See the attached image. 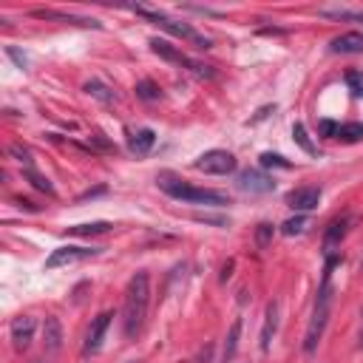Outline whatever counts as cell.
<instances>
[{"label": "cell", "mask_w": 363, "mask_h": 363, "mask_svg": "<svg viewBox=\"0 0 363 363\" xmlns=\"http://www.w3.org/2000/svg\"><path fill=\"white\" fill-rule=\"evenodd\" d=\"M147 303H150V278L145 269H139L125 289V306H122V326L128 337H136L142 332L145 315H147Z\"/></svg>", "instance_id": "cell-1"}, {"label": "cell", "mask_w": 363, "mask_h": 363, "mask_svg": "<svg viewBox=\"0 0 363 363\" xmlns=\"http://www.w3.org/2000/svg\"><path fill=\"white\" fill-rule=\"evenodd\" d=\"M156 184H159L170 199L184 201V204H207V207H224V204H230V199H227L224 193L207 190V187H196V184L179 179V176L170 173V170H162V173L156 176Z\"/></svg>", "instance_id": "cell-2"}, {"label": "cell", "mask_w": 363, "mask_h": 363, "mask_svg": "<svg viewBox=\"0 0 363 363\" xmlns=\"http://www.w3.org/2000/svg\"><path fill=\"white\" fill-rule=\"evenodd\" d=\"M337 261H340L337 255H329V261H326L323 284H320L318 298H315V312H312V320H309L306 335H303V352H306V354H312V352L318 349L320 337H323V329H326V320H329V303H332V284H329V278H332V267H335Z\"/></svg>", "instance_id": "cell-3"}, {"label": "cell", "mask_w": 363, "mask_h": 363, "mask_svg": "<svg viewBox=\"0 0 363 363\" xmlns=\"http://www.w3.org/2000/svg\"><path fill=\"white\" fill-rule=\"evenodd\" d=\"M133 11L139 14V17H145L147 23H153V26H159V28H164L167 34H173V37H179V40H184V43H193L196 48H210L213 43H210V37H204V34H199L196 28H190L187 23H179V20H173V17H167L164 11H156V9H145V6H133Z\"/></svg>", "instance_id": "cell-4"}, {"label": "cell", "mask_w": 363, "mask_h": 363, "mask_svg": "<svg viewBox=\"0 0 363 363\" xmlns=\"http://www.w3.org/2000/svg\"><path fill=\"white\" fill-rule=\"evenodd\" d=\"M150 51L153 54H159L162 60H167V62H176V65H182V68H187L190 74H196L199 79H213L216 77V71H213V65H204V62H196V60H190L187 54H182L176 45H170L167 40H162V37H153L150 40Z\"/></svg>", "instance_id": "cell-5"}, {"label": "cell", "mask_w": 363, "mask_h": 363, "mask_svg": "<svg viewBox=\"0 0 363 363\" xmlns=\"http://www.w3.org/2000/svg\"><path fill=\"white\" fill-rule=\"evenodd\" d=\"M102 250L99 247H82V244H62L57 250H51V255L45 258V269H60V267H71V264H82L88 258H96Z\"/></svg>", "instance_id": "cell-6"}, {"label": "cell", "mask_w": 363, "mask_h": 363, "mask_svg": "<svg viewBox=\"0 0 363 363\" xmlns=\"http://www.w3.org/2000/svg\"><path fill=\"white\" fill-rule=\"evenodd\" d=\"M196 170L210 173V176H227V173L235 170V156H233L230 150H218V147L204 150V153L196 159Z\"/></svg>", "instance_id": "cell-7"}, {"label": "cell", "mask_w": 363, "mask_h": 363, "mask_svg": "<svg viewBox=\"0 0 363 363\" xmlns=\"http://www.w3.org/2000/svg\"><path fill=\"white\" fill-rule=\"evenodd\" d=\"M235 184H238V190H244V193H250V196H264V193H272V190H275V179L267 176V173L258 170V167L241 170L238 179H235Z\"/></svg>", "instance_id": "cell-8"}, {"label": "cell", "mask_w": 363, "mask_h": 363, "mask_svg": "<svg viewBox=\"0 0 363 363\" xmlns=\"http://www.w3.org/2000/svg\"><path fill=\"white\" fill-rule=\"evenodd\" d=\"M34 329H37V320H34L31 315H20V318H14L11 326H9L11 346H14L17 352H26V349L31 346V340H34Z\"/></svg>", "instance_id": "cell-9"}, {"label": "cell", "mask_w": 363, "mask_h": 363, "mask_svg": "<svg viewBox=\"0 0 363 363\" xmlns=\"http://www.w3.org/2000/svg\"><path fill=\"white\" fill-rule=\"evenodd\" d=\"M111 318H113V312H99L94 320H91V326H88V335H85V346H82V352L85 354H96L99 349H102V337H105V332H108V326H111Z\"/></svg>", "instance_id": "cell-10"}, {"label": "cell", "mask_w": 363, "mask_h": 363, "mask_svg": "<svg viewBox=\"0 0 363 363\" xmlns=\"http://www.w3.org/2000/svg\"><path fill=\"white\" fill-rule=\"evenodd\" d=\"M31 17H37V20H57V23H71V26H82V28H102V23L94 20V17L65 14V11H57V9H34Z\"/></svg>", "instance_id": "cell-11"}, {"label": "cell", "mask_w": 363, "mask_h": 363, "mask_svg": "<svg viewBox=\"0 0 363 363\" xmlns=\"http://www.w3.org/2000/svg\"><path fill=\"white\" fill-rule=\"evenodd\" d=\"M320 201V187H295L289 196H286V204L295 210V213H309L315 210Z\"/></svg>", "instance_id": "cell-12"}, {"label": "cell", "mask_w": 363, "mask_h": 363, "mask_svg": "<svg viewBox=\"0 0 363 363\" xmlns=\"http://www.w3.org/2000/svg\"><path fill=\"white\" fill-rule=\"evenodd\" d=\"M43 346H45L48 354L62 349V323H60L57 315H48L45 323H43Z\"/></svg>", "instance_id": "cell-13"}, {"label": "cell", "mask_w": 363, "mask_h": 363, "mask_svg": "<svg viewBox=\"0 0 363 363\" xmlns=\"http://www.w3.org/2000/svg\"><path fill=\"white\" fill-rule=\"evenodd\" d=\"M156 145V133L150 128H139V130H128V150L133 156H145L150 153V147Z\"/></svg>", "instance_id": "cell-14"}, {"label": "cell", "mask_w": 363, "mask_h": 363, "mask_svg": "<svg viewBox=\"0 0 363 363\" xmlns=\"http://www.w3.org/2000/svg\"><path fill=\"white\" fill-rule=\"evenodd\" d=\"M275 332H278V301H269L264 312V326H261V352H269Z\"/></svg>", "instance_id": "cell-15"}, {"label": "cell", "mask_w": 363, "mask_h": 363, "mask_svg": "<svg viewBox=\"0 0 363 363\" xmlns=\"http://www.w3.org/2000/svg\"><path fill=\"white\" fill-rule=\"evenodd\" d=\"M329 51L332 54H360L363 51V34H357V31L340 34L329 43Z\"/></svg>", "instance_id": "cell-16"}, {"label": "cell", "mask_w": 363, "mask_h": 363, "mask_svg": "<svg viewBox=\"0 0 363 363\" xmlns=\"http://www.w3.org/2000/svg\"><path fill=\"white\" fill-rule=\"evenodd\" d=\"M346 230H349V216H343V218H335V221L329 224V230H326V235H323L326 252H332V247H335V244H340V238L346 235Z\"/></svg>", "instance_id": "cell-17"}, {"label": "cell", "mask_w": 363, "mask_h": 363, "mask_svg": "<svg viewBox=\"0 0 363 363\" xmlns=\"http://www.w3.org/2000/svg\"><path fill=\"white\" fill-rule=\"evenodd\" d=\"M85 94H91L94 99H99V102H105V105H111V102H116V94L105 85V82H99V79H91V82H85Z\"/></svg>", "instance_id": "cell-18"}, {"label": "cell", "mask_w": 363, "mask_h": 363, "mask_svg": "<svg viewBox=\"0 0 363 363\" xmlns=\"http://www.w3.org/2000/svg\"><path fill=\"white\" fill-rule=\"evenodd\" d=\"M23 176H26V179L31 182V187H37L40 193H45V196H51V199L57 196L54 184H51V182H48V179H45V176H43V173H40L37 167H28V170H23Z\"/></svg>", "instance_id": "cell-19"}, {"label": "cell", "mask_w": 363, "mask_h": 363, "mask_svg": "<svg viewBox=\"0 0 363 363\" xmlns=\"http://www.w3.org/2000/svg\"><path fill=\"white\" fill-rule=\"evenodd\" d=\"M133 91H136V96L145 99V102H156V99H162V88H159L153 79H139Z\"/></svg>", "instance_id": "cell-20"}, {"label": "cell", "mask_w": 363, "mask_h": 363, "mask_svg": "<svg viewBox=\"0 0 363 363\" xmlns=\"http://www.w3.org/2000/svg\"><path fill=\"white\" fill-rule=\"evenodd\" d=\"M238 335H241V320H233L230 332H227V343H224V354H221V363H230L235 349H238Z\"/></svg>", "instance_id": "cell-21"}, {"label": "cell", "mask_w": 363, "mask_h": 363, "mask_svg": "<svg viewBox=\"0 0 363 363\" xmlns=\"http://www.w3.org/2000/svg\"><path fill=\"white\" fill-rule=\"evenodd\" d=\"M292 139H295V145H301L309 156H318V145L309 139V133H306V128H303L301 122H295V125H292Z\"/></svg>", "instance_id": "cell-22"}, {"label": "cell", "mask_w": 363, "mask_h": 363, "mask_svg": "<svg viewBox=\"0 0 363 363\" xmlns=\"http://www.w3.org/2000/svg\"><path fill=\"white\" fill-rule=\"evenodd\" d=\"M113 224L111 221H91V224H77V227H71V233L74 235H102V233H108Z\"/></svg>", "instance_id": "cell-23"}, {"label": "cell", "mask_w": 363, "mask_h": 363, "mask_svg": "<svg viewBox=\"0 0 363 363\" xmlns=\"http://www.w3.org/2000/svg\"><path fill=\"white\" fill-rule=\"evenodd\" d=\"M258 159H261V167H281V170H289L292 167L289 159H284L281 153H272V150H264Z\"/></svg>", "instance_id": "cell-24"}, {"label": "cell", "mask_w": 363, "mask_h": 363, "mask_svg": "<svg viewBox=\"0 0 363 363\" xmlns=\"http://www.w3.org/2000/svg\"><path fill=\"white\" fill-rule=\"evenodd\" d=\"M303 230H306V216L303 213H298V216H292V218H286L281 224V233L284 235H301Z\"/></svg>", "instance_id": "cell-25"}, {"label": "cell", "mask_w": 363, "mask_h": 363, "mask_svg": "<svg viewBox=\"0 0 363 363\" xmlns=\"http://www.w3.org/2000/svg\"><path fill=\"white\" fill-rule=\"evenodd\" d=\"M337 139H343V142H360V139H363V125H360V122L340 125V128H337Z\"/></svg>", "instance_id": "cell-26"}, {"label": "cell", "mask_w": 363, "mask_h": 363, "mask_svg": "<svg viewBox=\"0 0 363 363\" xmlns=\"http://www.w3.org/2000/svg\"><path fill=\"white\" fill-rule=\"evenodd\" d=\"M9 153L23 164V170H28V167H34V159H31V150L26 147V145H11L9 147Z\"/></svg>", "instance_id": "cell-27"}, {"label": "cell", "mask_w": 363, "mask_h": 363, "mask_svg": "<svg viewBox=\"0 0 363 363\" xmlns=\"http://www.w3.org/2000/svg\"><path fill=\"white\" fill-rule=\"evenodd\" d=\"M346 85H349L352 96L363 99V71H346Z\"/></svg>", "instance_id": "cell-28"}, {"label": "cell", "mask_w": 363, "mask_h": 363, "mask_svg": "<svg viewBox=\"0 0 363 363\" xmlns=\"http://www.w3.org/2000/svg\"><path fill=\"white\" fill-rule=\"evenodd\" d=\"M272 235H275V227H272V224H267V221H264V224H258V227H255V244H258L261 250L272 241Z\"/></svg>", "instance_id": "cell-29"}, {"label": "cell", "mask_w": 363, "mask_h": 363, "mask_svg": "<svg viewBox=\"0 0 363 363\" xmlns=\"http://www.w3.org/2000/svg\"><path fill=\"white\" fill-rule=\"evenodd\" d=\"M337 122H332V119H320L318 122V130H320V136H326V139H337Z\"/></svg>", "instance_id": "cell-30"}, {"label": "cell", "mask_w": 363, "mask_h": 363, "mask_svg": "<svg viewBox=\"0 0 363 363\" xmlns=\"http://www.w3.org/2000/svg\"><path fill=\"white\" fill-rule=\"evenodd\" d=\"M6 54L17 62V68H28V57L20 51V48H14V45H6Z\"/></svg>", "instance_id": "cell-31"}, {"label": "cell", "mask_w": 363, "mask_h": 363, "mask_svg": "<svg viewBox=\"0 0 363 363\" xmlns=\"http://www.w3.org/2000/svg\"><path fill=\"white\" fill-rule=\"evenodd\" d=\"M196 221H204V224H218V227H227L230 218L224 216H207V213H196Z\"/></svg>", "instance_id": "cell-32"}, {"label": "cell", "mask_w": 363, "mask_h": 363, "mask_svg": "<svg viewBox=\"0 0 363 363\" xmlns=\"http://www.w3.org/2000/svg\"><path fill=\"white\" fill-rule=\"evenodd\" d=\"M230 269H233V261H227V264H224V267H221V281H227V278H230V275H233V272H230Z\"/></svg>", "instance_id": "cell-33"}, {"label": "cell", "mask_w": 363, "mask_h": 363, "mask_svg": "<svg viewBox=\"0 0 363 363\" xmlns=\"http://www.w3.org/2000/svg\"><path fill=\"white\" fill-rule=\"evenodd\" d=\"M357 349H363V326H360V335H357Z\"/></svg>", "instance_id": "cell-34"}, {"label": "cell", "mask_w": 363, "mask_h": 363, "mask_svg": "<svg viewBox=\"0 0 363 363\" xmlns=\"http://www.w3.org/2000/svg\"><path fill=\"white\" fill-rule=\"evenodd\" d=\"M125 363H142V360H125Z\"/></svg>", "instance_id": "cell-35"}, {"label": "cell", "mask_w": 363, "mask_h": 363, "mask_svg": "<svg viewBox=\"0 0 363 363\" xmlns=\"http://www.w3.org/2000/svg\"><path fill=\"white\" fill-rule=\"evenodd\" d=\"M31 363H45V360H31Z\"/></svg>", "instance_id": "cell-36"}]
</instances>
